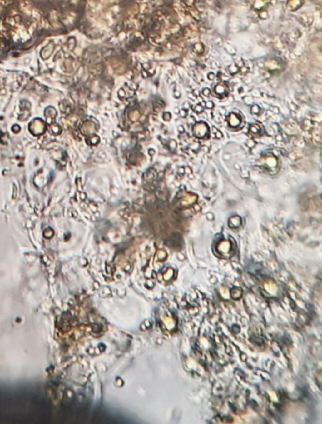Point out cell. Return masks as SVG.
<instances>
[{
	"mask_svg": "<svg viewBox=\"0 0 322 424\" xmlns=\"http://www.w3.org/2000/svg\"><path fill=\"white\" fill-rule=\"evenodd\" d=\"M229 123H230V125L231 126V127H237L238 125H239V123H240V118L238 116L237 114H231L230 115Z\"/></svg>",
	"mask_w": 322,
	"mask_h": 424,
	"instance_id": "obj_1",
	"label": "cell"
},
{
	"mask_svg": "<svg viewBox=\"0 0 322 424\" xmlns=\"http://www.w3.org/2000/svg\"><path fill=\"white\" fill-rule=\"evenodd\" d=\"M198 128H200V131L198 130V133H196V135L197 137H202L205 136L206 133L208 132V128H207V126L206 124H204V123H199V124H196V126Z\"/></svg>",
	"mask_w": 322,
	"mask_h": 424,
	"instance_id": "obj_2",
	"label": "cell"
}]
</instances>
